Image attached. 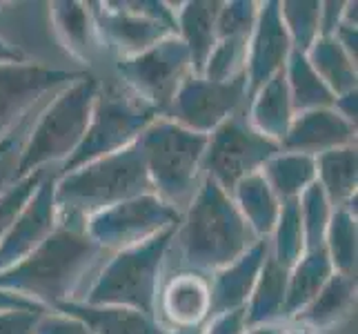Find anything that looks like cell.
<instances>
[{"mask_svg": "<svg viewBox=\"0 0 358 334\" xmlns=\"http://www.w3.org/2000/svg\"><path fill=\"white\" fill-rule=\"evenodd\" d=\"M109 256L85 232V223L58 221V228L24 261L0 272V290L52 310L80 301Z\"/></svg>", "mask_w": 358, "mask_h": 334, "instance_id": "cell-1", "label": "cell"}, {"mask_svg": "<svg viewBox=\"0 0 358 334\" xmlns=\"http://www.w3.org/2000/svg\"><path fill=\"white\" fill-rule=\"evenodd\" d=\"M258 241L261 239L245 221L231 196L214 181L205 179L167 245V254L174 252V256L163 258V272L214 274L241 258Z\"/></svg>", "mask_w": 358, "mask_h": 334, "instance_id": "cell-2", "label": "cell"}, {"mask_svg": "<svg viewBox=\"0 0 358 334\" xmlns=\"http://www.w3.org/2000/svg\"><path fill=\"white\" fill-rule=\"evenodd\" d=\"M145 194H156L147 174L138 143L109 156L96 158L69 174L56 176L54 199L58 221L85 223L101 209Z\"/></svg>", "mask_w": 358, "mask_h": 334, "instance_id": "cell-3", "label": "cell"}, {"mask_svg": "<svg viewBox=\"0 0 358 334\" xmlns=\"http://www.w3.org/2000/svg\"><path fill=\"white\" fill-rule=\"evenodd\" d=\"M136 143L143 152L147 174L158 199L178 212L187 209L205 181L203 156L207 136L160 116Z\"/></svg>", "mask_w": 358, "mask_h": 334, "instance_id": "cell-4", "label": "cell"}, {"mask_svg": "<svg viewBox=\"0 0 358 334\" xmlns=\"http://www.w3.org/2000/svg\"><path fill=\"white\" fill-rule=\"evenodd\" d=\"M178 225L160 232L141 245L127 247L107 258L78 303L129 307L156 319V296L163 277V258Z\"/></svg>", "mask_w": 358, "mask_h": 334, "instance_id": "cell-5", "label": "cell"}, {"mask_svg": "<svg viewBox=\"0 0 358 334\" xmlns=\"http://www.w3.org/2000/svg\"><path fill=\"white\" fill-rule=\"evenodd\" d=\"M98 81L92 74L73 81L60 90L36 118L18 163V179L36 169H47V163L65 160L78 150L87 132L98 92Z\"/></svg>", "mask_w": 358, "mask_h": 334, "instance_id": "cell-6", "label": "cell"}, {"mask_svg": "<svg viewBox=\"0 0 358 334\" xmlns=\"http://www.w3.org/2000/svg\"><path fill=\"white\" fill-rule=\"evenodd\" d=\"M160 118L158 109L141 98L122 81L98 83L92 118L83 143L60 169L58 176L69 174L96 158L120 152L138 141V136Z\"/></svg>", "mask_w": 358, "mask_h": 334, "instance_id": "cell-7", "label": "cell"}, {"mask_svg": "<svg viewBox=\"0 0 358 334\" xmlns=\"http://www.w3.org/2000/svg\"><path fill=\"white\" fill-rule=\"evenodd\" d=\"M280 152L276 141L254 130L247 118V107H243L207 136L203 174L231 196L238 183L258 174L267 160Z\"/></svg>", "mask_w": 358, "mask_h": 334, "instance_id": "cell-8", "label": "cell"}, {"mask_svg": "<svg viewBox=\"0 0 358 334\" xmlns=\"http://www.w3.org/2000/svg\"><path fill=\"white\" fill-rule=\"evenodd\" d=\"M180 216L182 212L160 201L156 194H145L92 214L85 221V232L109 254H116L178 225Z\"/></svg>", "mask_w": 358, "mask_h": 334, "instance_id": "cell-9", "label": "cell"}, {"mask_svg": "<svg viewBox=\"0 0 358 334\" xmlns=\"http://www.w3.org/2000/svg\"><path fill=\"white\" fill-rule=\"evenodd\" d=\"M122 83L163 116L178 94L180 85L192 76V60L178 36H167L147 52L120 60Z\"/></svg>", "mask_w": 358, "mask_h": 334, "instance_id": "cell-10", "label": "cell"}, {"mask_svg": "<svg viewBox=\"0 0 358 334\" xmlns=\"http://www.w3.org/2000/svg\"><path fill=\"white\" fill-rule=\"evenodd\" d=\"M85 74L90 71L43 67L38 63H0V141H5L31 111Z\"/></svg>", "mask_w": 358, "mask_h": 334, "instance_id": "cell-11", "label": "cell"}, {"mask_svg": "<svg viewBox=\"0 0 358 334\" xmlns=\"http://www.w3.org/2000/svg\"><path fill=\"white\" fill-rule=\"evenodd\" d=\"M243 107H247V74L231 81L189 76L180 85L163 118L174 120L196 134L209 136Z\"/></svg>", "mask_w": 358, "mask_h": 334, "instance_id": "cell-12", "label": "cell"}, {"mask_svg": "<svg viewBox=\"0 0 358 334\" xmlns=\"http://www.w3.org/2000/svg\"><path fill=\"white\" fill-rule=\"evenodd\" d=\"M112 5L118 9H112L109 5H94L98 9L92 11V18L101 43H109L107 47L116 49L122 60L147 52L167 36H176L174 25L131 11L125 3Z\"/></svg>", "mask_w": 358, "mask_h": 334, "instance_id": "cell-13", "label": "cell"}, {"mask_svg": "<svg viewBox=\"0 0 358 334\" xmlns=\"http://www.w3.org/2000/svg\"><path fill=\"white\" fill-rule=\"evenodd\" d=\"M292 41L280 20L278 3L258 5V16L247 49V98H252L267 81L285 69Z\"/></svg>", "mask_w": 358, "mask_h": 334, "instance_id": "cell-14", "label": "cell"}, {"mask_svg": "<svg viewBox=\"0 0 358 334\" xmlns=\"http://www.w3.org/2000/svg\"><path fill=\"white\" fill-rule=\"evenodd\" d=\"M56 176L47 174L41 188L20 212L14 228L0 243V272L24 261L49 234L58 228V209L54 199Z\"/></svg>", "mask_w": 358, "mask_h": 334, "instance_id": "cell-15", "label": "cell"}, {"mask_svg": "<svg viewBox=\"0 0 358 334\" xmlns=\"http://www.w3.org/2000/svg\"><path fill=\"white\" fill-rule=\"evenodd\" d=\"M209 314V281L194 272H174L160 279L156 321L167 330L203 326Z\"/></svg>", "mask_w": 358, "mask_h": 334, "instance_id": "cell-16", "label": "cell"}, {"mask_svg": "<svg viewBox=\"0 0 358 334\" xmlns=\"http://www.w3.org/2000/svg\"><path fill=\"white\" fill-rule=\"evenodd\" d=\"M354 141L356 125L345 120L336 109L325 107L296 114L285 139L280 141V150L316 158L329 150L348 147Z\"/></svg>", "mask_w": 358, "mask_h": 334, "instance_id": "cell-17", "label": "cell"}, {"mask_svg": "<svg viewBox=\"0 0 358 334\" xmlns=\"http://www.w3.org/2000/svg\"><path fill=\"white\" fill-rule=\"evenodd\" d=\"M267 254H269V241L261 239L241 258H236V261L229 263L227 267L214 272L212 277H207L209 281L207 321L220 314L234 312V310H241V307H247Z\"/></svg>", "mask_w": 358, "mask_h": 334, "instance_id": "cell-18", "label": "cell"}, {"mask_svg": "<svg viewBox=\"0 0 358 334\" xmlns=\"http://www.w3.org/2000/svg\"><path fill=\"white\" fill-rule=\"evenodd\" d=\"M54 310L83 321L92 330V334H169L171 332L165 326H160L156 319L129 310V307L87 305L78 301H67L56 305Z\"/></svg>", "mask_w": 358, "mask_h": 334, "instance_id": "cell-19", "label": "cell"}, {"mask_svg": "<svg viewBox=\"0 0 358 334\" xmlns=\"http://www.w3.org/2000/svg\"><path fill=\"white\" fill-rule=\"evenodd\" d=\"M223 3H187L176 11V36L192 60V76H203L205 65L218 43L216 20Z\"/></svg>", "mask_w": 358, "mask_h": 334, "instance_id": "cell-20", "label": "cell"}, {"mask_svg": "<svg viewBox=\"0 0 358 334\" xmlns=\"http://www.w3.org/2000/svg\"><path fill=\"white\" fill-rule=\"evenodd\" d=\"M247 118H250L254 130H258L263 136H267V139L276 141L280 145V141L285 139V134L294 120L285 69L278 71L274 78L267 81L263 88L252 96Z\"/></svg>", "mask_w": 358, "mask_h": 334, "instance_id": "cell-21", "label": "cell"}, {"mask_svg": "<svg viewBox=\"0 0 358 334\" xmlns=\"http://www.w3.org/2000/svg\"><path fill=\"white\" fill-rule=\"evenodd\" d=\"M354 303H356V277H345L334 272L323 286V290L316 294V299L310 305H305L294 316V321L316 332L338 323L345 316H350L354 310Z\"/></svg>", "mask_w": 358, "mask_h": 334, "instance_id": "cell-22", "label": "cell"}, {"mask_svg": "<svg viewBox=\"0 0 358 334\" xmlns=\"http://www.w3.org/2000/svg\"><path fill=\"white\" fill-rule=\"evenodd\" d=\"M289 270L278 265L271 254H267L261 274L250 296V305L245 307L247 328L271 323L278 316H285V296H287Z\"/></svg>", "mask_w": 358, "mask_h": 334, "instance_id": "cell-23", "label": "cell"}, {"mask_svg": "<svg viewBox=\"0 0 358 334\" xmlns=\"http://www.w3.org/2000/svg\"><path fill=\"white\" fill-rule=\"evenodd\" d=\"M52 25L60 39V45L67 47L71 58H92L94 49L101 45L92 11L80 3H54L49 5Z\"/></svg>", "mask_w": 358, "mask_h": 334, "instance_id": "cell-24", "label": "cell"}, {"mask_svg": "<svg viewBox=\"0 0 358 334\" xmlns=\"http://www.w3.org/2000/svg\"><path fill=\"white\" fill-rule=\"evenodd\" d=\"M316 183L331 205L345 207L356 199V145L338 147L316 158Z\"/></svg>", "mask_w": 358, "mask_h": 334, "instance_id": "cell-25", "label": "cell"}, {"mask_svg": "<svg viewBox=\"0 0 358 334\" xmlns=\"http://www.w3.org/2000/svg\"><path fill=\"white\" fill-rule=\"evenodd\" d=\"M261 174L280 201H294L316 181V160L305 154L280 152L263 165Z\"/></svg>", "mask_w": 358, "mask_h": 334, "instance_id": "cell-26", "label": "cell"}, {"mask_svg": "<svg viewBox=\"0 0 358 334\" xmlns=\"http://www.w3.org/2000/svg\"><path fill=\"white\" fill-rule=\"evenodd\" d=\"M334 274L329 256L323 250L307 252L299 263L289 270L287 281V296H285V316H296L305 305H310L316 294Z\"/></svg>", "mask_w": 358, "mask_h": 334, "instance_id": "cell-27", "label": "cell"}, {"mask_svg": "<svg viewBox=\"0 0 358 334\" xmlns=\"http://www.w3.org/2000/svg\"><path fill=\"white\" fill-rule=\"evenodd\" d=\"M234 203L241 209L245 221L250 223V228L256 232L258 239H265L267 234L274 232L278 212H280V201L269 190L263 174L247 176L243 183L236 185V190L231 194Z\"/></svg>", "mask_w": 358, "mask_h": 334, "instance_id": "cell-28", "label": "cell"}, {"mask_svg": "<svg viewBox=\"0 0 358 334\" xmlns=\"http://www.w3.org/2000/svg\"><path fill=\"white\" fill-rule=\"evenodd\" d=\"M285 78H287L294 116L303 114V111H312V109L334 107L336 96L329 92V88L323 81H320V76L310 65L307 56L296 52V49H292V54L287 58Z\"/></svg>", "mask_w": 358, "mask_h": 334, "instance_id": "cell-29", "label": "cell"}, {"mask_svg": "<svg viewBox=\"0 0 358 334\" xmlns=\"http://www.w3.org/2000/svg\"><path fill=\"white\" fill-rule=\"evenodd\" d=\"M314 71L320 76L329 92L336 98L343 94L356 92V63L343 52V47L338 41L331 36V39H323L318 36L316 43L310 47V52L305 54Z\"/></svg>", "mask_w": 358, "mask_h": 334, "instance_id": "cell-30", "label": "cell"}, {"mask_svg": "<svg viewBox=\"0 0 358 334\" xmlns=\"http://www.w3.org/2000/svg\"><path fill=\"white\" fill-rule=\"evenodd\" d=\"M325 252L334 272L354 277L356 272V218L348 207H336L331 212L325 232Z\"/></svg>", "mask_w": 358, "mask_h": 334, "instance_id": "cell-31", "label": "cell"}, {"mask_svg": "<svg viewBox=\"0 0 358 334\" xmlns=\"http://www.w3.org/2000/svg\"><path fill=\"white\" fill-rule=\"evenodd\" d=\"M299 209H301V223L305 234V254L323 250L325 232L334 209H331L329 199L316 181L299 196Z\"/></svg>", "mask_w": 358, "mask_h": 334, "instance_id": "cell-32", "label": "cell"}, {"mask_svg": "<svg viewBox=\"0 0 358 334\" xmlns=\"http://www.w3.org/2000/svg\"><path fill=\"white\" fill-rule=\"evenodd\" d=\"M278 11L292 41V49L307 54L320 36V3H280Z\"/></svg>", "mask_w": 358, "mask_h": 334, "instance_id": "cell-33", "label": "cell"}, {"mask_svg": "<svg viewBox=\"0 0 358 334\" xmlns=\"http://www.w3.org/2000/svg\"><path fill=\"white\" fill-rule=\"evenodd\" d=\"M47 174H49L47 169H36L31 174L18 179L9 190L0 194V243L5 241L9 230L14 228V223L18 221L24 205L29 203V199L41 188V183L45 181Z\"/></svg>", "mask_w": 358, "mask_h": 334, "instance_id": "cell-34", "label": "cell"}, {"mask_svg": "<svg viewBox=\"0 0 358 334\" xmlns=\"http://www.w3.org/2000/svg\"><path fill=\"white\" fill-rule=\"evenodd\" d=\"M49 101H52V98H49ZM47 103L41 105L36 111H31V114L24 118L5 141H0V194H3L5 190H9L11 185L18 181V163H20V156H22V147L29 139L36 118H38V114L47 107Z\"/></svg>", "mask_w": 358, "mask_h": 334, "instance_id": "cell-35", "label": "cell"}, {"mask_svg": "<svg viewBox=\"0 0 358 334\" xmlns=\"http://www.w3.org/2000/svg\"><path fill=\"white\" fill-rule=\"evenodd\" d=\"M256 16H258L256 3H223L216 20L218 41L229 39V36L250 39L256 25Z\"/></svg>", "mask_w": 358, "mask_h": 334, "instance_id": "cell-36", "label": "cell"}, {"mask_svg": "<svg viewBox=\"0 0 358 334\" xmlns=\"http://www.w3.org/2000/svg\"><path fill=\"white\" fill-rule=\"evenodd\" d=\"M34 334H92V330L83 321L54 310V314H41Z\"/></svg>", "mask_w": 358, "mask_h": 334, "instance_id": "cell-37", "label": "cell"}, {"mask_svg": "<svg viewBox=\"0 0 358 334\" xmlns=\"http://www.w3.org/2000/svg\"><path fill=\"white\" fill-rule=\"evenodd\" d=\"M41 314L45 312H27V310L0 312V334H34Z\"/></svg>", "mask_w": 358, "mask_h": 334, "instance_id": "cell-38", "label": "cell"}, {"mask_svg": "<svg viewBox=\"0 0 358 334\" xmlns=\"http://www.w3.org/2000/svg\"><path fill=\"white\" fill-rule=\"evenodd\" d=\"M245 332H247L245 307L209 319V326L203 330V334H245Z\"/></svg>", "mask_w": 358, "mask_h": 334, "instance_id": "cell-39", "label": "cell"}, {"mask_svg": "<svg viewBox=\"0 0 358 334\" xmlns=\"http://www.w3.org/2000/svg\"><path fill=\"white\" fill-rule=\"evenodd\" d=\"M7 310H27V312H47L43 305L34 303L29 299H22L18 294H11L0 290V312H7Z\"/></svg>", "mask_w": 358, "mask_h": 334, "instance_id": "cell-40", "label": "cell"}, {"mask_svg": "<svg viewBox=\"0 0 358 334\" xmlns=\"http://www.w3.org/2000/svg\"><path fill=\"white\" fill-rule=\"evenodd\" d=\"M0 63H27L16 49H11L5 41H0Z\"/></svg>", "mask_w": 358, "mask_h": 334, "instance_id": "cell-41", "label": "cell"}, {"mask_svg": "<svg viewBox=\"0 0 358 334\" xmlns=\"http://www.w3.org/2000/svg\"><path fill=\"white\" fill-rule=\"evenodd\" d=\"M245 334H287V330H280L278 326H271V323H265V326H254V328H247Z\"/></svg>", "mask_w": 358, "mask_h": 334, "instance_id": "cell-42", "label": "cell"}, {"mask_svg": "<svg viewBox=\"0 0 358 334\" xmlns=\"http://www.w3.org/2000/svg\"><path fill=\"white\" fill-rule=\"evenodd\" d=\"M203 326H196V328H180V330H171L169 334H203Z\"/></svg>", "mask_w": 358, "mask_h": 334, "instance_id": "cell-43", "label": "cell"}, {"mask_svg": "<svg viewBox=\"0 0 358 334\" xmlns=\"http://www.w3.org/2000/svg\"><path fill=\"white\" fill-rule=\"evenodd\" d=\"M287 334H316V332H314L312 328H307V326H301V323H299L294 330H289Z\"/></svg>", "mask_w": 358, "mask_h": 334, "instance_id": "cell-44", "label": "cell"}]
</instances>
